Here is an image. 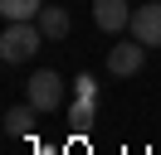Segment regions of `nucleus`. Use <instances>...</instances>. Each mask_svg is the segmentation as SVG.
<instances>
[{
	"label": "nucleus",
	"mask_w": 161,
	"mask_h": 155,
	"mask_svg": "<svg viewBox=\"0 0 161 155\" xmlns=\"http://www.w3.org/2000/svg\"><path fill=\"white\" fill-rule=\"evenodd\" d=\"M44 44H49V39H44V29L34 24V19H10L5 34H0V58H5V63H30Z\"/></svg>",
	"instance_id": "nucleus-1"
},
{
	"label": "nucleus",
	"mask_w": 161,
	"mask_h": 155,
	"mask_svg": "<svg viewBox=\"0 0 161 155\" xmlns=\"http://www.w3.org/2000/svg\"><path fill=\"white\" fill-rule=\"evenodd\" d=\"M25 92H30V102L39 107V112H59L64 107V78L54 73V68H34L30 82H25Z\"/></svg>",
	"instance_id": "nucleus-2"
},
{
	"label": "nucleus",
	"mask_w": 161,
	"mask_h": 155,
	"mask_svg": "<svg viewBox=\"0 0 161 155\" xmlns=\"http://www.w3.org/2000/svg\"><path fill=\"white\" fill-rule=\"evenodd\" d=\"M142 63H147V44H142V39H127V44L108 48V73L112 78H137Z\"/></svg>",
	"instance_id": "nucleus-3"
},
{
	"label": "nucleus",
	"mask_w": 161,
	"mask_h": 155,
	"mask_svg": "<svg viewBox=\"0 0 161 155\" xmlns=\"http://www.w3.org/2000/svg\"><path fill=\"white\" fill-rule=\"evenodd\" d=\"M132 39H142L147 48H161V0H147V5L132 10Z\"/></svg>",
	"instance_id": "nucleus-4"
},
{
	"label": "nucleus",
	"mask_w": 161,
	"mask_h": 155,
	"mask_svg": "<svg viewBox=\"0 0 161 155\" xmlns=\"http://www.w3.org/2000/svg\"><path fill=\"white\" fill-rule=\"evenodd\" d=\"M93 24L103 34H122L132 24V5L127 0H93Z\"/></svg>",
	"instance_id": "nucleus-5"
},
{
	"label": "nucleus",
	"mask_w": 161,
	"mask_h": 155,
	"mask_svg": "<svg viewBox=\"0 0 161 155\" xmlns=\"http://www.w3.org/2000/svg\"><path fill=\"white\" fill-rule=\"evenodd\" d=\"M34 24L44 29V39H49V44H59V39H69V29H73V19H69V10H64V5H44Z\"/></svg>",
	"instance_id": "nucleus-6"
},
{
	"label": "nucleus",
	"mask_w": 161,
	"mask_h": 155,
	"mask_svg": "<svg viewBox=\"0 0 161 155\" xmlns=\"http://www.w3.org/2000/svg\"><path fill=\"white\" fill-rule=\"evenodd\" d=\"M34 112H39L34 102H20V107H10V112H5V136H10V141L30 136V126H34Z\"/></svg>",
	"instance_id": "nucleus-7"
},
{
	"label": "nucleus",
	"mask_w": 161,
	"mask_h": 155,
	"mask_svg": "<svg viewBox=\"0 0 161 155\" xmlns=\"http://www.w3.org/2000/svg\"><path fill=\"white\" fill-rule=\"evenodd\" d=\"M44 0H0V15H5V24L10 19H39Z\"/></svg>",
	"instance_id": "nucleus-8"
},
{
	"label": "nucleus",
	"mask_w": 161,
	"mask_h": 155,
	"mask_svg": "<svg viewBox=\"0 0 161 155\" xmlns=\"http://www.w3.org/2000/svg\"><path fill=\"white\" fill-rule=\"evenodd\" d=\"M69 121H73V126H88V121H93V102H83V97H78V102L69 107Z\"/></svg>",
	"instance_id": "nucleus-9"
},
{
	"label": "nucleus",
	"mask_w": 161,
	"mask_h": 155,
	"mask_svg": "<svg viewBox=\"0 0 161 155\" xmlns=\"http://www.w3.org/2000/svg\"><path fill=\"white\" fill-rule=\"evenodd\" d=\"M78 97H83V102H98V82H93V78H88V73H83V78H78Z\"/></svg>",
	"instance_id": "nucleus-10"
}]
</instances>
